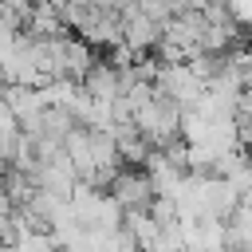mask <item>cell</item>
Returning a JSON list of instances; mask_svg holds the SVG:
<instances>
[{
    "label": "cell",
    "mask_w": 252,
    "mask_h": 252,
    "mask_svg": "<svg viewBox=\"0 0 252 252\" xmlns=\"http://www.w3.org/2000/svg\"><path fill=\"white\" fill-rule=\"evenodd\" d=\"M110 197L118 201V209H122V213H138V209H150V205H154L158 189H154V181H150V173H146V169L126 165V169L114 177Z\"/></svg>",
    "instance_id": "obj_1"
},
{
    "label": "cell",
    "mask_w": 252,
    "mask_h": 252,
    "mask_svg": "<svg viewBox=\"0 0 252 252\" xmlns=\"http://www.w3.org/2000/svg\"><path fill=\"white\" fill-rule=\"evenodd\" d=\"M122 43H126L130 51H138V55L158 51V43H161V24L150 20L146 12H138V4L126 8V12H122Z\"/></svg>",
    "instance_id": "obj_2"
},
{
    "label": "cell",
    "mask_w": 252,
    "mask_h": 252,
    "mask_svg": "<svg viewBox=\"0 0 252 252\" xmlns=\"http://www.w3.org/2000/svg\"><path fill=\"white\" fill-rule=\"evenodd\" d=\"M67 32H71V28H67L59 4L35 0V8H32L28 24H24V35H32V39H59V35H67Z\"/></svg>",
    "instance_id": "obj_3"
},
{
    "label": "cell",
    "mask_w": 252,
    "mask_h": 252,
    "mask_svg": "<svg viewBox=\"0 0 252 252\" xmlns=\"http://www.w3.org/2000/svg\"><path fill=\"white\" fill-rule=\"evenodd\" d=\"M83 91L94 98V102H114L118 94H122V75H118V67L106 59V63H94L91 67V75L83 79Z\"/></svg>",
    "instance_id": "obj_4"
},
{
    "label": "cell",
    "mask_w": 252,
    "mask_h": 252,
    "mask_svg": "<svg viewBox=\"0 0 252 252\" xmlns=\"http://www.w3.org/2000/svg\"><path fill=\"white\" fill-rule=\"evenodd\" d=\"M83 39L94 43V47H110V51H114V47L122 43V16H118V12H102Z\"/></svg>",
    "instance_id": "obj_5"
},
{
    "label": "cell",
    "mask_w": 252,
    "mask_h": 252,
    "mask_svg": "<svg viewBox=\"0 0 252 252\" xmlns=\"http://www.w3.org/2000/svg\"><path fill=\"white\" fill-rule=\"evenodd\" d=\"M16 252H63V248L51 236V228H28V232H20Z\"/></svg>",
    "instance_id": "obj_6"
},
{
    "label": "cell",
    "mask_w": 252,
    "mask_h": 252,
    "mask_svg": "<svg viewBox=\"0 0 252 252\" xmlns=\"http://www.w3.org/2000/svg\"><path fill=\"white\" fill-rule=\"evenodd\" d=\"M228 16L236 28H252V0H228Z\"/></svg>",
    "instance_id": "obj_7"
},
{
    "label": "cell",
    "mask_w": 252,
    "mask_h": 252,
    "mask_svg": "<svg viewBox=\"0 0 252 252\" xmlns=\"http://www.w3.org/2000/svg\"><path fill=\"white\" fill-rule=\"evenodd\" d=\"M244 43H248V51H252V28H248V32H244Z\"/></svg>",
    "instance_id": "obj_8"
},
{
    "label": "cell",
    "mask_w": 252,
    "mask_h": 252,
    "mask_svg": "<svg viewBox=\"0 0 252 252\" xmlns=\"http://www.w3.org/2000/svg\"><path fill=\"white\" fill-rule=\"evenodd\" d=\"M244 91H252V71H248V87H244Z\"/></svg>",
    "instance_id": "obj_9"
}]
</instances>
